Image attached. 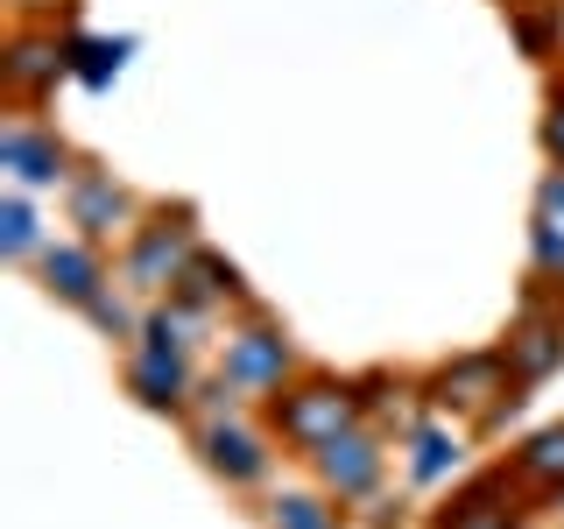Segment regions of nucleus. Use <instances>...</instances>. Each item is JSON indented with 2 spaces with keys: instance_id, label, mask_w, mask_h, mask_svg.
I'll use <instances>...</instances> for the list:
<instances>
[{
  "instance_id": "1",
  "label": "nucleus",
  "mask_w": 564,
  "mask_h": 529,
  "mask_svg": "<svg viewBox=\"0 0 564 529\" xmlns=\"http://www.w3.org/2000/svg\"><path fill=\"white\" fill-rule=\"evenodd\" d=\"M423 402L445 417H466L473 431H494V423H508L522 410V381L516 367H508V353H458V360H445L431 381H423Z\"/></svg>"
},
{
  "instance_id": "2",
  "label": "nucleus",
  "mask_w": 564,
  "mask_h": 529,
  "mask_svg": "<svg viewBox=\"0 0 564 529\" xmlns=\"http://www.w3.org/2000/svg\"><path fill=\"white\" fill-rule=\"evenodd\" d=\"M367 410H360V381H339V375H296L290 388L269 396V431L282 438L290 452H325L339 431H352Z\"/></svg>"
},
{
  "instance_id": "3",
  "label": "nucleus",
  "mask_w": 564,
  "mask_h": 529,
  "mask_svg": "<svg viewBox=\"0 0 564 529\" xmlns=\"http://www.w3.org/2000/svg\"><path fill=\"white\" fill-rule=\"evenodd\" d=\"M296 381V346L282 339V325H247L226 339V360H219V381H212V396H275V388Z\"/></svg>"
},
{
  "instance_id": "4",
  "label": "nucleus",
  "mask_w": 564,
  "mask_h": 529,
  "mask_svg": "<svg viewBox=\"0 0 564 529\" xmlns=\"http://www.w3.org/2000/svg\"><path fill=\"white\" fill-rule=\"evenodd\" d=\"M191 255H198L191 212H155V219L134 226V240H128V290H141V296L176 290V276L191 269Z\"/></svg>"
},
{
  "instance_id": "5",
  "label": "nucleus",
  "mask_w": 564,
  "mask_h": 529,
  "mask_svg": "<svg viewBox=\"0 0 564 529\" xmlns=\"http://www.w3.org/2000/svg\"><path fill=\"white\" fill-rule=\"evenodd\" d=\"M311 466H317V487H325L332 501H375L381 473H388V445H381V431L352 423V431H339L325 452H311Z\"/></svg>"
},
{
  "instance_id": "6",
  "label": "nucleus",
  "mask_w": 564,
  "mask_h": 529,
  "mask_svg": "<svg viewBox=\"0 0 564 529\" xmlns=\"http://www.w3.org/2000/svg\"><path fill=\"white\" fill-rule=\"evenodd\" d=\"M0 170L14 176V191H50V184H64V176H78L57 128H35L22 114L0 120Z\"/></svg>"
},
{
  "instance_id": "7",
  "label": "nucleus",
  "mask_w": 564,
  "mask_h": 529,
  "mask_svg": "<svg viewBox=\"0 0 564 529\" xmlns=\"http://www.w3.org/2000/svg\"><path fill=\"white\" fill-rule=\"evenodd\" d=\"M437 529H522V481L516 466H487L452 494V508L437 516Z\"/></svg>"
},
{
  "instance_id": "8",
  "label": "nucleus",
  "mask_w": 564,
  "mask_h": 529,
  "mask_svg": "<svg viewBox=\"0 0 564 529\" xmlns=\"http://www.w3.org/2000/svg\"><path fill=\"white\" fill-rule=\"evenodd\" d=\"M70 226L93 247H106L113 234H134V191L113 170H78L70 176Z\"/></svg>"
},
{
  "instance_id": "9",
  "label": "nucleus",
  "mask_w": 564,
  "mask_h": 529,
  "mask_svg": "<svg viewBox=\"0 0 564 529\" xmlns=\"http://www.w3.org/2000/svg\"><path fill=\"white\" fill-rule=\"evenodd\" d=\"M501 353H508V367H516V381H522V388H543V381H551L557 367H564V311L529 304L516 325H508Z\"/></svg>"
},
{
  "instance_id": "10",
  "label": "nucleus",
  "mask_w": 564,
  "mask_h": 529,
  "mask_svg": "<svg viewBox=\"0 0 564 529\" xmlns=\"http://www.w3.org/2000/svg\"><path fill=\"white\" fill-rule=\"evenodd\" d=\"M198 452H205V466L219 473L226 487H254V481H269V438L247 431L240 417H212L205 431H198Z\"/></svg>"
},
{
  "instance_id": "11",
  "label": "nucleus",
  "mask_w": 564,
  "mask_h": 529,
  "mask_svg": "<svg viewBox=\"0 0 564 529\" xmlns=\"http://www.w3.org/2000/svg\"><path fill=\"white\" fill-rule=\"evenodd\" d=\"M57 71H70V50L57 29H22L8 43V64H0V78H8V99H35L43 85H57Z\"/></svg>"
},
{
  "instance_id": "12",
  "label": "nucleus",
  "mask_w": 564,
  "mask_h": 529,
  "mask_svg": "<svg viewBox=\"0 0 564 529\" xmlns=\"http://www.w3.org/2000/svg\"><path fill=\"white\" fill-rule=\"evenodd\" d=\"M35 269H43V290L57 296V304H78V311L106 290V269H99V247L93 240L43 247V255H35Z\"/></svg>"
},
{
  "instance_id": "13",
  "label": "nucleus",
  "mask_w": 564,
  "mask_h": 529,
  "mask_svg": "<svg viewBox=\"0 0 564 529\" xmlns=\"http://www.w3.org/2000/svg\"><path fill=\"white\" fill-rule=\"evenodd\" d=\"M128 381H134V396L149 402V410H184V396H191V367H184V346H155V339H141L134 346V360H128Z\"/></svg>"
},
{
  "instance_id": "14",
  "label": "nucleus",
  "mask_w": 564,
  "mask_h": 529,
  "mask_svg": "<svg viewBox=\"0 0 564 529\" xmlns=\"http://www.w3.org/2000/svg\"><path fill=\"white\" fill-rule=\"evenodd\" d=\"M176 304H191V311H212V304H247V282H240V269L226 255H212V247H198L191 255V269L176 276Z\"/></svg>"
},
{
  "instance_id": "15",
  "label": "nucleus",
  "mask_w": 564,
  "mask_h": 529,
  "mask_svg": "<svg viewBox=\"0 0 564 529\" xmlns=\"http://www.w3.org/2000/svg\"><path fill=\"white\" fill-rule=\"evenodd\" d=\"M516 481L536 494V501H564V423H543L516 452Z\"/></svg>"
},
{
  "instance_id": "16",
  "label": "nucleus",
  "mask_w": 564,
  "mask_h": 529,
  "mask_svg": "<svg viewBox=\"0 0 564 529\" xmlns=\"http://www.w3.org/2000/svg\"><path fill=\"white\" fill-rule=\"evenodd\" d=\"M64 50H70V78H85L99 93V85H113L120 57H128V35L120 43H106V35H64Z\"/></svg>"
},
{
  "instance_id": "17",
  "label": "nucleus",
  "mask_w": 564,
  "mask_h": 529,
  "mask_svg": "<svg viewBox=\"0 0 564 529\" xmlns=\"http://www.w3.org/2000/svg\"><path fill=\"white\" fill-rule=\"evenodd\" d=\"M452 466H458V438L437 431V423H416V431H410V481L431 487V481H445Z\"/></svg>"
},
{
  "instance_id": "18",
  "label": "nucleus",
  "mask_w": 564,
  "mask_h": 529,
  "mask_svg": "<svg viewBox=\"0 0 564 529\" xmlns=\"http://www.w3.org/2000/svg\"><path fill=\"white\" fill-rule=\"evenodd\" d=\"M269 529H339V508H332V494H275Z\"/></svg>"
},
{
  "instance_id": "19",
  "label": "nucleus",
  "mask_w": 564,
  "mask_h": 529,
  "mask_svg": "<svg viewBox=\"0 0 564 529\" xmlns=\"http://www.w3.org/2000/svg\"><path fill=\"white\" fill-rule=\"evenodd\" d=\"M0 247H8V261H29L35 255V212H29L22 191L0 198Z\"/></svg>"
},
{
  "instance_id": "20",
  "label": "nucleus",
  "mask_w": 564,
  "mask_h": 529,
  "mask_svg": "<svg viewBox=\"0 0 564 529\" xmlns=\"http://www.w3.org/2000/svg\"><path fill=\"white\" fill-rule=\"evenodd\" d=\"M529 247H536V269L564 282V226L551 219V212H536V226H529Z\"/></svg>"
},
{
  "instance_id": "21",
  "label": "nucleus",
  "mask_w": 564,
  "mask_h": 529,
  "mask_svg": "<svg viewBox=\"0 0 564 529\" xmlns=\"http://www.w3.org/2000/svg\"><path fill=\"white\" fill-rule=\"evenodd\" d=\"M543 155L564 176V85H551V99H543Z\"/></svg>"
},
{
  "instance_id": "22",
  "label": "nucleus",
  "mask_w": 564,
  "mask_h": 529,
  "mask_svg": "<svg viewBox=\"0 0 564 529\" xmlns=\"http://www.w3.org/2000/svg\"><path fill=\"white\" fill-rule=\"evenodd\" d=\"M85 317H93V325H99V332H113V339H128V332H134V317H128V311H120V304H113V296H106V290L93 296V304H85Z\"/></svg>"
},
{
  "instance_id": "23",
  "label": "nucleus",
  "mask_w": 564,
  "mask_h": 529,
  "mask_svg": "<svg viewBox=\"0 0 564 529\" xmlns=\"http://www.w3.org/2000/svg\"><path fill=\"white\" fill-rule=\"evenodd\" d=\"M543 212H551V219H564V176H551V184H543Z\"/></svg>"
},
{
  "instance_id": "24",
  "label": "nucleus",
  "mask_w": 564,
  "mask_h": 529,
  "mask_svg": "<svg viewBox=\"0 0 564 529\" xmlns=\"http://www.w3.org/2000/svg\"><path fill=\"white\" fill-rule=\"evenodd\" d=\"M22 8H50V0H22Z\"/></svg>"
},
{
  "instance_id": "25",
  "label": "nucleus",
  "mask_w": 564,
  "mask_h": 529,
  "mask_svg": "<svg viewBox=\"0 0 564 529\" xmlns=\"http://www.w3.org/2000/svg\"><path fill=\"white\" fill-rule=\"evenodd\" d=\"M508 8H522V0H508Z\"/></svg>"
}]
</instances>
